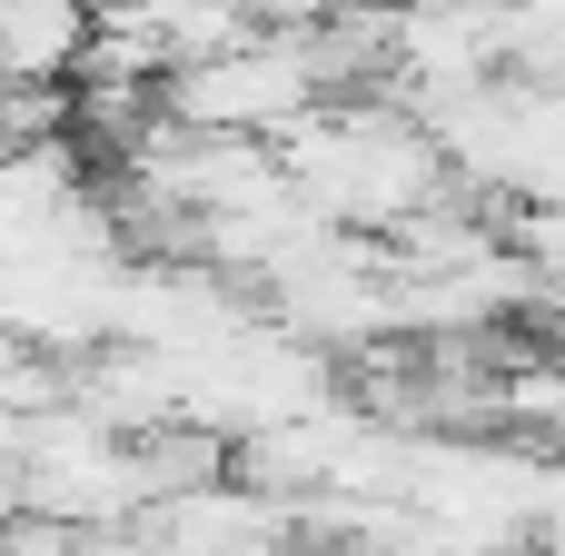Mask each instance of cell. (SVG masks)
Returning <instances> with one entry per match:
<instances>
[{
	"label": "cell",
	"instance_id": "6da1fadb",
	"mask_svg": "<svg viewBox=\"0 0 565 556\" xmlns=\"http://www.w3.org/2000/svg\"><path fill=\"white\" fill-rule=\"evenodd\" d=\"M278 179L328 229H358V239H397L407 219H427L457 189L407 99H328V109H308L278 139Z\"/></svg>",
	"mask_w": 565,
	"mask_h": 556
},
{
	"label": "cell",
	"instance_id": "30bf717a",
	"mask_svg": "<svg viewBox=\"0 0 565 556\" xmlns=\"http://www.w3.org/2000/svg\"><path fill=\"white\" fill-rule=\"evenodd\" d=\"M89 10H99V20H109V10H159V0H89Z\"/></svg>",
	"mask_w": 565,
	"mask_h": 556
},
{
	"label": "cell",
	"instance_id": "5b68a950",
	"mask_svg": "<svg viewBox=\"0 0 565 556\" xmlns=\"http://www.w3.org/2000/svg\"><path fill=\"white\" fill-rule=\"evenodd\" d=\"M497 199H516V209H565V80H516V129H507Z\"/></svg>",
	"mask_w": 565,
	"mask_h": 556
},
{
	"label": "cell",
	"instance_id": "3957f363",
	"mask_svg": "<svg viewBox=\"0 0 565 556\" xmlns=\"http://www.w3.org/2000/svg\"><path fill=\"white\" fill-rule=\"evenodd\" d=\"M139 537L159 556H288L298 517L238 478H209V487H179L159 507H139Z\"/></svg>",
	"mask_w": 565,
	"mask_h": 556
},
{
	"label": "cell",
	"instance_id": "52a82bcc",
	"mask_svg": "<svg viewBox=\"0 0 565 556\" xmlns=\"http://www.w3.org/2000/svg\"><path fill=\"white\" fill-rule=\"evenodd\" d=\"M149 30H159V50H169V70H179V60H209V50L248 40L258 20H248V0H159Z\"/></svg>",
	"mask_w": 565,
	"mask_h": 556
},
{
	"label": "cell",
	"instance_id": "8992f818",
	"mask_svg": "<svg viewBox=\"0 0 565 556\" xmlns=\"http://www.w3.org/2000/svg\"><path fill=\"white\" fill-rule=\"evenodd\" d=\"M497 70L565 80V0H497Z\"/></svg>",
	"mask_w": 565,
	"mask_h": 556
},
{
	"label": "cell",
	"instance_id": "277c9868",
	"mask_svg": "<svg viewBox=\"0 0 565 556\" xmlns=\"http://www.w3.org/2000/svg\"><path fill=\"white\" fill-rule=\"evenodd\" d=\"M99 10L89 0H0V80L10 90H70L89 60Z\"/></svg>",
	"mask_w": 565,
	"mask_h": 556
},
{
	"label": "cell",
	"instance_id": "9c48e42d",
	"mask_svg": "<svg viewBox=\"0 0 565 556\" xmlns=\"http://www.w3.org/2000/svg\"><path fill=\"white\" fill-rule=\"evenodd\" d=\"M348 10H377V20H397V10H427V0H348Z\"/></svg>",
	"mask_w": 565,
	"mask_h": 556
},
{
	"label": "cell",
	"instance_id": "ba28073f",
	"mask_svg": "<svg viewBox=\"0 0 565 556\" xmlns=\"http://www.w3.org/2000/svg\"><path fill=\"white\" fill-rule=\"evenodd\" d=\"M348 0H248V20L258 30H318V20H338Z\"/></svg>",
	"mask_w": 565,
	"mask_h": 556
},
{
	"label": "cell",
	"instance_id": "7a4b0ae2",
	"mask_svg": "<svg viewBox=\"0 0 565 556\" xmlns=\"http://www.w3.org/2000/svg\"><path fill=\"white\" fill-rule=\"evenodd\" d=\"M308 109H328V80H318V50L308 30H248L209 60H179L159 80V119L179 129H209V139H258L278 149Z\"/></svg>",
	"mask_w": 565,
	"mask_h": 556
}]
</instances>
